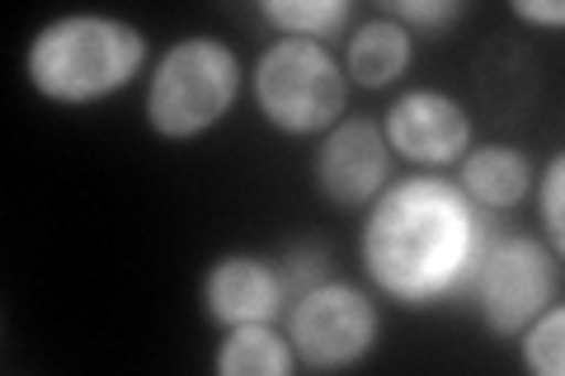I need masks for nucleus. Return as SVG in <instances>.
Here are the masks:
<instances>
[{
    "mask_svg": "<svg viewBox=\"0 0 565 376\" xmlns=\"http://www.w3.org/2000/svg\"><path fill=\"white\" fill-rule=\"evenodd\" d=\"M494 236V212L476 207L448 179H401L373 198L359 255L377 288L401 307L467 297Z\"/></svg>",
    "mask_w": 565,
    "mask_h": 376,
    "instance_id": "nucleus-1",
    "label": "nucleus"
},
{
    "mask_svg": "<svg viewBox=\"0 0 565 376\" xmlns=\"http://www.w3.org/2000/svg\"><path fill=\"white\" fill-rule=\"evenodd\" d=\"M147 62L141 29L109 14H62L33 33L24 71L52 104H95L128 85Z\"/></svg>",
    "mask_w": 565,
    "mask_h": 376,
    "instance_id": "nucleus-2",
    "label": "nucleus"
},
{
    "mask_svg": "<svg viewBox=\"0 0 565 376\" xmlns=\"http://www.w3.org/2000/svg\"><path fill=\"white\" fill-rule=\"evenodd\" d=\"M241 95V57L217 39L174 43L147 85V118L170 141H189L232 114Z\"/></svg>",
    "mask_w": 565,
    "mask_h": 376,
    "instance_id": "nucleus-3",
    "label": "nucleus"
},
{
    "mask_svg": "<svg viewBox=\"0 0 565 376\" xmlns=\"http://www.w3.org/2000/svg\"><path fill=\"white\" fill-rule=\"evenodd\" d=\"M255 104L288 137H311L340 122L349 104V76L321 43L278 39L255 62Z\"/></svg>",
    "mask_w": 565,
    "mask_h": 376,
    "instance_id": "nucleus-4",
    "label": "nucleus"
},
{
    "mask_svg": "<svg viewBox=\"0 0 565 376\" xmlns=\"http://www.w3.org/2000/svg\"><path fill=\"white\" fill-rule=\"evenodd\" d=\"M556 259H561L556 249H546L533 236H500L494 230L467 292L481 307L490 334L514 339L546 311V301H556V288H561Z\"/></svg>",
    "mask_w": 565,
    "mask_h": 376,
    "instance_id": "nucleus-5",
    "label": "nucleus"
},
{
    "mask_svg": "<svg viewBox=\"0 0 565 376\" xmlns=\"http://www.w3.org/2000/svg\"><path fill=\"white\" fill-rule=\"evenodd\" d=\"M377 311L349 282H316L288 307V344L311 372H344L377 344Z\"/></svg>",
    "mask_w": 565,
    "mask_h": 376,
    "instance_id": "nucleus-6",
    "label": "nucleus"
},
{
    "mask_svg": "<svg viewBox=\"0 0 565 376\" xmlns=\"http://www.w3.org/2000/svg\"><path fill=\"white\" fill-rule=\"evenodd\" d=\"M382 137L415 165H452L471 151V114L444 89H405L386 109Z\"/></svg>",
    "mask_w": 565,
    "mask_h": 376,
    "instance_id": "nucleus-7",
    "label": "nucleus"
},
{
    "mask_svg": "<svg viewBox=\"0 0 565 376\" xmlns=\"http://www.w3.org/2000/svg\"><path fill=\"white\" fill-rule=\"evenodd\" d=\"M392 174V147L373 118H344L334 122L330 137L321 141L316 155V184L330 203L340 207H363L386 189Z\"/></svg>",
    "mask_w": 565,
    "mask_h": 376,
    "instance_id": "nucleus-8",
    "label": "nucleus"
},
{
    "mask_svg": "<svg viewBox=\"0 0 565 376\" xmlns=\"http://www.w3.org/2000/svg\"><path fill=\"white\" fill-rule=\"evenodd\" d=\"M282 301H288L282 268L255 255H222L203 278V311L226 330L269 325L282 315Z\"/></svg>",
    "mask_w": 565,
    "mask_h": 376,
    "instance_id": "nucleus-9",
    "label": "nucleus"
},
{
    "mask_svg": "<svg viewBox=\"0 0 565 376\" xmlns=\"http://www.w3.org/2000/svg\"><path fill=\"white\" fill-rule=\"evenodd\" d=\"M476 207L486 212H504V207H519L523 193L533 189V165L519 147H476L462 160V184Z\"/></svg>",
    "mask_w": 565,
    "mask_h": 376,
    "instance_id": "nucleus-10",
    "label": "nucleus"
},
{
    "mask_svg": "<svg viewBox=\"0 0 565 376\" xmlns=\"http://www.w3.org/2000/svg\"><path fill=\"white\" fill-rule=\"evenodd\" d=\"M411 66V29H401L396 20H367L349 33L344 43V76L359 80L363 89L392 85L401 71Z\"/></svg>",
    "mask_w": 565,
    "mask_h": 376,
    "instance_id": "nucleus-11",
    "label": "nucleus"
},
{
    "mask_svg": "<svg viewBox=\"0 0 565 376\" xmlns=\"http://www.w3.org/2000/svg\"><path fill=\"white\" fill-rule=\"evenodd\" d=\"M212 367L222 376H292L297 353L269 325H236V330H226Z\"/></svg>",
    "mask_w": 565,
    "mask_h": 376,
    "instance_id": "nucleus-12",
    "label": "nucleus"
},
{
    "mask_svg": "<svg viewBox=\"0 0 565 376\" xmlns=\"http://www.w3.org/2000/svg\"><path fill=\"white\" fill-rule=\"evenodd\" d=\"M259 14L297 39H334L349 24V0H264Z\"/></svg>",
    "mask_w": 565,
    "mask_h": 376,
    "instance_id": "nucleus-13",
    "label": "nucleus"
},
{
    "mask_svg": "<svg viewBox=\"0 0 565 376\" xmlns=\"http://www.w3.org/2000/svg\"><path fill=\"white\" fill-rule=\"evenodd\" d=\"M523 363L537 376L565 372V311L561 307H546L533 325L523 330Z\"/></svg>",
    "mask_w": 565,
    "mask_h": 376,
    "instance_id": "nucleus-14",
    "label": "nucleus"
},
{
    "mask_svg": "<svg viewBox=\"0 0 565 376\" xmlns=\"http://www.w3.org/2000/svg\"><path fill=\"white\" fill-rule=\"evenodd\" d=\"M467 6L462 0H386V20L405 24H419V29H444L452 20H462Z\"/></svg>",
    "mask_w": 565,
    "mask_h": 376,
    "instance_id": "nucleus-15",
    "label": "nucleus"
},
{
    "mask_svg": "<svg viewBox=\"0 0 565 376\" xmlns=\"http://www.w3.org/2000/svg\"><path fill=\"white\" fill-rule=\"evenodd\" d=\"M542 222H546V236H552V249L561 255L565 249V155H552V165L542 174Z\"/></svg>",
    "mask_w": 565,
    "mask_h": 376,
    "instance_id": "nucleus-16",
    "label": "nucleus"
},
{
    "mask_svg": "<svg viewBox=\"0 0 565 376\" xmlns=\"http://www.w3.org/2000/svg\"><path fill=\"white\" fill-rule=\"evenodd\" d=\"M278 268H282V282H288V297H302L307 288H316V282H326V249L302 245V249H292Z\"/></svg>",
    "mask_w": 565,
    "mask_h": 376,
    "instance_id": "nucleus-17",
    "label": "nucleus"
},
{
    "mask_svg": "<svg viewBox=\"0 0 565 376\" xmlns=\"http://www.w3.org/2000/svg\"><path fill=\"white\" fill-rule=\"evenodd\" d=\"M509 10H514L519 20H527V24H561V20H565V6H561V0H546V6H542V0H514Z\"/></svg>",
    "mask_w": 565,
    "mask_h": 376,
    "instance_id": "nucleus-18",
    "label": "nucleus"
}]
</instances>
